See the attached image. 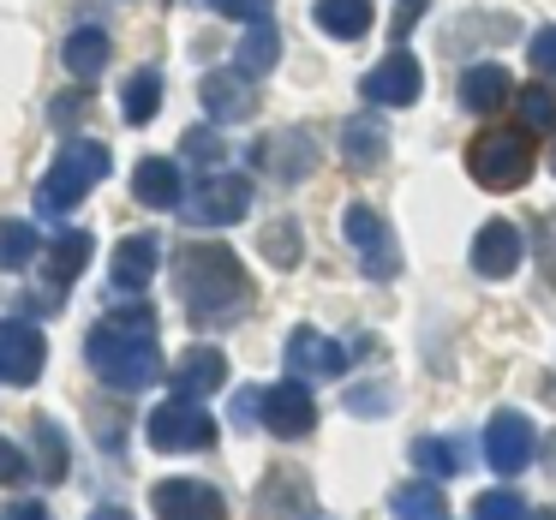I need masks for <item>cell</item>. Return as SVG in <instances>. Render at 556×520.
Masks as SVG:
<instances>
[{
    "label": "cell",
    "mask_w": 556,
    "mask_h": 520,
    "mask_svg": "<svg viewBox=\"0 0 556 520\" xmlns=\"http://www.w3.org/2000/svg\"><path fill=\"white\" fill-rule=\"evenodd\" d=\"M532 448H539V431H532V419H527V413L503 407L491 424H484V460H491V467L503 472V479H515V472H527Z\"/></svg>",
    "instance_id": "cell-7"
},
{
    "label": "cell",
    "mask_w": 556,
    "mask_h": 520,
    "mask_svg": "<svg viewBox=\"0 0 556 520\" xmlns=\"http://www.w3.org/2000/svg\"><path fill=\"white\" fill-rule=\"evenodd\" d=\"M472 269H479L484 281H503L520 269V233L508 228V221H484L479 240H472Z\"/></svg>",
    "instance_id": "cell-17"
},
{
    "label": "cell",
    "mask_w": 556,
    "mask_h": 520,
    "mask_svg": "<svg viewBox=\"0 0 556 520\" xmlns=\"http://www.w3.org/2000/svg\"><path fill=\"white\" fill-rule=\"evenodd\" d=\"M156 264H162V240H156V233H126V240L114 245V257H109V281L121 293H144L150 276H156Z\"/></svg>",
    "instance_id": "cell-14"
},
{
    "label": "cell",
    "mask_w": 556,
    "mask_h": 520,
    "mask_svg": "<svg viewBox=\"0 0 556 520\" xmlns=\"http://www.w3.org/2000/svg\"><path fill=\"white\" fill-rule=\"evenodd\" d=\"M413 25H419V0H401V13H395V37H407Z\"/></svg>",
    "instance_id": "cell-39"
},
{
    "label": "cell",
    "mask_w": 556,
    "mask_h": 520,
    "mask_svg": "<svg viewBox=\"0 0 556 520\" xmlns=\"http://www.w3.org/2000/svg\"><path fill=\"white\" fill-rule=\"evenodd\" d=\"M472 520H527V503L515 491H484L472 503Z\"/></svg>",
    "instance_id": "cell-33"
},
{
    "label": "cell",
    "mask_w": 556,
    "mask_h": 520,
    "mask_svg": "<svg viewBox=\"0 0 556 520\" xmlns=\"http://www.w3.org/2000/svg\"><path fill=\"white\" fill-rule=\"evenodd\" d=\"M144 436H150V448H162V455H192V448H210L216 443V419H210L198 401H162L156 413H150V424H144Z\"/></svg>",
    "instance_id": "cell-5"
},
{
    "label": "cell",
    "mask_w": 556,
    "mask_h": 520,
    "mask_svg": "<svg viewBox=\"0 0 556 520\" xmlns=\"http://www.w3.org/2000/svg\"><path fill=\"white\" fill-rule=\"evenodd\" d=\"M90 233H61V240L49 245V288L37 293V305H49V312H61V300H66V288H73V276L90 264Z\"/></svg>",
    "instance_id": "cell-16"
},
{
    "label": "cell",
    "mask_w": 556,
    "mask_h": 520,
    "mask_svg": "<svg viewBox=\"0 0 556 520\" xmlns=\"http://www.w3.org/2000/svg\"><path fill=\"white\" fill-rule=\"evenodd\" d=\"M109 144H97V138H73V144L54 156V168L42 174L37 186V210L42 216H66L73 204H85L90 192H97L102 180H109Z\"/></svg>",
    "instance_id": "cell-3"
},
{
    "label": "cell",
    "mask_w": 556,
    "mask_h": 520,
    "mask_svg": "<svg viewBox=\"0 0 556 520\" xmlns=\"http://www.w3.org/2000/svg\"><path fill=\"white\" fill-rule=\"evenodd\" d=\"M257 162H264L276 180H305V174L317 168V150H312V138H305V132H276V138L257 144Z\"/></svg>",
    "instance_id": "cell-20"
},
{
    "label": "cell",
    "mask_w": 556,
    "mask_h": 520,
    "mask_svg": "<svg viewBox=\"0 0 556 520\" xmlns=\"http://www.w3.org/2000/svg\"><path fill=\"white\" fill-rule=\"evenodd\" d=\"M198 102H204V114L216 126H240V121L257 114V90H252V78H240V66H228V73H204Z\"/></svg>",
    "instance_id": "cell-12"
},
{
    "label": "cell",
    "mask_w": 556,
    "mask_h": 520,
    "mask_svg": "<svg viewBox=\"0 0 556 520\" xmlns=\"http://www.w3.org/2000/svg\"><path fill=\"white\" fill-rule=\"evenodd\" d=\"M222 383H228V359H222L216 347H192L174 365V395L180 401H204V395H216Z\"/></svg>",
    "instance_id": "cell-18"
},
{
    "label": "cell",
    "mask_w": 556,
    "mask_h": 520,
    "mask_svg": "<svg viewBox=\"0 0 556 520\" xmlns=\"http://www.w3.org/2000/svg\"><path fill=\"white\" fill-rule=\"evenodd\" d=\"M252 210V180L245 174H210L204 186H192L186 198V228H228Z\"/></svg>",
    "instance_id": "cell-6"
},
{
    "label": "cell",
    "mask_w": 556,
    "mask_h": 520,
    "mask_svg": "<svg viewBox=\"0 0 556 520\" xmlns=\"http://www.w3.org/2000/svg\"><path fill=\"white\" fill-rule=\"evenodd\" d=\"M90 520H132V515H126V508H97Z\"/></svg>",
    "instance_id": "cell-41"
},
{
    "label": "cell",
    "mask_w": 556,
    "mask_h": 520,
    "mask_svg": "<svg viewBox=\"0 0 556 520\" xmlns=\"http://www.w3.org/2000/svg\"><path fill=\"white\" fill-rule=\"evenodd\" d=\"M30 436H37V467H42V479L61 484V479H66V436H61V424L37 419V424H30Z\"/></svg>",
    "instance_id": "cell-28"
},
{
    "label": "cell",
    "mask_w": 556,
    "mask_h": 520,
    "mask_svg": "<svg viewBox=\"0 0 556 520\" xmlns=\"http://www.w3.org/2000/svg\"><path fill=\"white\" fill-rule=\"evenodd\" d=\"M551 174H556V156H551Z\"/></svg>",
    "instance_id": "cell-42"
},
{
    "label": "cell",
    "mask_w": 556,
    "mask_h": 520,
    "mask_svg": "<svg viewBox=\"0 0 556 520\" xmlns=\"http://www.w3.org/2000/svg\"><path fill=\"white\" fill-rule=\"evenodd\" d=\"M78 114H85V97H78V90H66V97H54V126H73Z\"/></svg>",
    "instance_id": "cell-37"
},
{
    "label": "cell",
    "mask_w": 556,
    "mask_h": 520,
    "mask_svg": "<svg viewBox=\"0 0 556 520\" xmlns=\"http://www.w3.org/2000/svg\"><path fill=\"white\" fill-rule=\"evenodd\" d=\"M264 424H269L276 436H312V424H317L312 389H305L300 377H288V383L264 389Z\"/></svg>",
    "instance_id": "cell-13"
},
{
    "label": "cell",
    "mask_w": 556,
    "mask_h": 520,
    "mask_svg": "<svg viewBox=\"0 0 556 520\" xmlns=\"http://www.w3.org/2000/svg\"><path fill=\"white\" fill-rule=\"evenodd\" d=\"M300 252H305V245H300V228H293V221H269V228H264V257L276 269H293V264H300Z\"/></svg>",
    "instance_id": "cell-30"
},
{
    "label": "cell",
    "mask_w": 556,
    "mask_h": 520,
    "mask_svg": "<svg viewBox=\"0 0 556 520\" xmlns=\"http://www.w3.org/2000/svg\"><path fill=\"white\" fill-rule=\"evenodd\" d=\"M90 365H97V377L109 389H150L162 377V347H156V312L150 305H121V312H109L97 329H90L85 341Z\"/></svg>",
    "instance_id": "cell-1"
},
{
    "label": "cell",
    "mask_w": 556,
    "mask_h": 520,
    "mask_svg": "<svg viewBox=\"0 0 556 520\" xmlns=\"http://www.w3.org/2000/svg\"><path fill=\"white\" fill-rule=\"evenodd\" d=\"M0 467H7V479H13V484H18V479H25V472H30V467H25V455H18V448H13V443L0 448Z\"/></svg>",
    "instance_id": "cell-38"
},
{
    "label": "cell",
    "mask_w": 556,
    "mask_h": 520,
    "mask_svg": "<svg viewBox=\"0 0 556 520\" xmlns=\"http://www.w3.org/2000/svg\"><path fill=\"white\" fill-rule=\"evenodd\" d=\"M467 174L484 192H515L532 180V132H479L467 144Z\"/></svg>",
    "instance_id": "cell-4"
},
{
    "label": "cell",
    "mask_w": 556,
    "mask_h": 520,
    "mask_svg": "<svg viewBox=\"0 0 556 520\" xmlns=\"http://www.w3.org/2000/svg\"><path fill=\"white\" fill-rule=\"evenodd\" d=\"M532 66L556 78V30H539V37H532Z\"/></svg>",
    "instance_id": "cell-36"
},
{
    "label": "cell",
    "mask_w": 556,
    "mask_h": 520,
    "mask_svg": "<svg viewBox=\"0 0 556 520\" xmlns=\"http://www.w3.org/2000/svg\"><path fill=\"white\" fill-rule=\"evenodd\" d=\"M126 126H150L162 114V78L156 73H132L126 78Z\"/></svg>",
    "instance_id": "cell-26"
},
{
    "label": "cell",
    "mask_w": 556,
    "mask_h": 520,
    "mask_svg": "<svg viewBox=\"0 0 556 520\" xmlns=\"http://www.w3.org/2000/svg\"><path fill=\"white\" fill-rule=\"evenodd\" d=\"M341 150H348V162H353L359 174H371L377 162H383L389 138H383V126H377L371 114H365V121H348V126H341Z\"/></svg>",
    "instance_id": "cell-24"
},
{
    "label": "cell",
    "mask_w": 556,
    "mask_h": 520,
    "mask_svg": "<svg viewBox=\"0 0 556 520\" xmlns=\"http://www.w3.org/2000/svg\"><path fill=\"white\" fill-rule=\"evenodd\" d=\"M132 192H138V204H150V210H174L186 198L180 192V168H174L168 156H144V162H138Z\"/></svg>",
    "instance_id": "cell-21"
},
{
    "label": "cell",
    "mask_w": 556,
    "mask_h": 520,
    "mask_svg": "<svg viewBox=\"0 0 556 520\" xmlns=\"http://www.w3.org/2000/svg\"><path fill=\"white\" fill-rule=\"evenodd\" d=\"M288 371L293 377H341L348 371V347L329 341V335H317L312 324H300L288 335Z\"/></svg>",
    "instance_id": "cell-15"
},
{
    "label": "cell",
    "mask_w": 556,
    "mask_h": 520,
    "mask_svg": "<svg viewBox=\"0 0 556 520\" xmlns=\"http://www.w3.org/2000/svg\"><path fill=\"white\" fill-rule=\"evenodd\" d=\"M341 228H348V245H353V252H359V269H365V276H371V281H389V276H395V269H401L395 233H389V228H383V221H377V216H371V210H365V204H353Z\"/></svg>",
    "instance_id": "cell-8"
},
{
    "label": "cell",
    "mask_w": 556,
    "mask_h": 520,
    "mask_svg": "<svg viewBox=\"0 0 556 520\" xmlns=\"http://www.w3.org/2000/svg\"><path fill=\"white\" fill-rule=\"evenodd\" d=\"M109 37L102 30H73L66 37V49H61V61H66V73L73 78H102V66H109Z\"/></svg>",
    "instance_id": "cell-25"
},
{
    "label": "cell",
    "mask_w": 556,
    "mask_h": 520,
    "mask_svg": "<svg viewBox=\"0 0 556 520\" xmlns=\"http://www.w3.org/2000/svg\"><path fill=\"white\" fill-rule=\"evenodd\" d=\"M30 257H37V228H30V221H7V228H0V264L25 269Z\"/></svg>",
    "instance_id": "cell-29"
},
{
    "label": "cell",
    "mask_w": 556,
    "mask_h": 520,
    "mask_svg": "<svg viewBox=\"0 0 556 520\" xmlns=\"http://www.w3.org/2000/svg\"><path fill=\"white\" fill-rule=\"evenodd\" d=\"M460 448L448 443V436H419V443H413V467L425 472V479H448V472H460Z\"/></svg>",
    "instance_id": "cell-27"
},
{
    "label": "cell",
    "mask_w": 556,
    "mask_h": 520,
    "mask_svg": "<svg viewBox=\"0 0 556 520\" xmlns=\"http://www.w3.org/2000/svg\"><path fill=\"white\" fill-rule=\"evenodd\" d=\"M174 281H180V300L198 324H228L252 300V276L240 269V257L228 245H180Z\"/></svg>",
    "instance_id": "cell-2"
},
{
    "label": "cell",
    "mask_w": 556,
    "mask_h": 520,
    "mask_svg": "<svg viewBox=\"0 0 556 520\" xmlns=\"http://www.w3.org/2000/svg\"><path fill=\"white\" fill-rule=\"evenodd\" d=\"M419 85H425L419 61H413L407 49H395V54H383V66H371V73L359 78V97L383 102V109H407V102H419Z\"/></svg>",
    "instance_id": "cell-11"
},
{
    "label": "cell",
    "mask_w": 556,
    "mask_h": 520,
    "mask_svg": "<svg viewBox=\"0 0 556 520\" xmlns=\"http://www.w3.org/2000/svg\"><path fill=\"white\" fill-rule=\"evenodd\" d=\"M455 97H460V109H472V114H491V109H503V102L515 97V78H508L496 61H484V66H467V73H460Z\"/></svg>",
    "instance_id": "cell-19"
},
{
    "label": "cell",
    "mask_w": 556,
    "mask_h": 520,
    "mask_svg": "<svg viewBox=\"0 0 556 520\" xmlns=\"http://www.w3.org/2000/svg\"><path fill=\"white\" fill-rule=\"evenodd\" d=\"M389 515L395 520H448V503H443V491H437V479H419V484H401V491L389 496Z\"/></svg>",
    "instance_id": "cell-23"
},
{
    "label": "cell",
    "mask_w": 556,
    "mask_h": 520,
    "mask_svg": "<svg viewBox=\"0 0 556 520\" xmlns=\"http://www.w3.org/2000/svg\"><path fill=\"white\" fill-rule=\"evenodd\" d=\"M180 150H186V156H198V162H216V156H222V150H216V132H210V126L186 132V138H180Z\"/></svg>",
    "instance_id": "cell-35"
},
{
    "label": "cell",
    "mask_w": 556,
    "mask_h": 520,
    "mask_svg": "<svg viewBox=\"0 0 556 520\" xmlns=\"http://www.w3.org/2000/svg\"><path fill=\"white\" fill-rule=\"evenodd\" d=\"M204 7H210V13H222V18H245V25H264L276 0H204Z\"/></svg>",
    "instance_id": "cell-34"
},
{
    "label": "cell",
    "mask_w": 556,
    "mask_h": 520,
    "mask_svg": "<svg viewBox=\"0 0 556 520\" xmlns=\"http://www.w3.org/2000/svg\"><path fill=\"white\" fill-rule=\"evenodd\" d=\"M276 25H252V37H245V49H240V61H245V78H257V73H269V66H276Z\"/></svg>",
    "instance_id": "cell-31"
},
{
    "label": "cell",
    "mask_w": 556,
    "mask_h": 520,
    "mask_svg": "<svg viewBox=\"0 0 556 520\" xmlns=\"http://www.w3.org/2000/svg\"><path fill=\"white\" fill-rule=\"evenodd\" d=\"M520 121H527V132H551L556 126V90H544V85L520 90Z\"/></svg>",
    "instance_id": "cell-32"
},
{
    "label": "cell",
    "mask_w": 556,
    "mask_h": 520,
    "mask_svg": "<svg viewBox=\"0 0 556 520\" xmlns=\"http://www.w3.org/2000/svg\"><path fill=\"white\" fill-rule=\"evenodd\" d=\"M42 359H49L42 329L25 324V317H7V324H0V377H7L13 389H25V383H37Z\"/></svg>",
    "instance_id": "cell-10"
},
{
    "label": "cell",
    "mask_w": 556,
    "mask_h": 520,
    "mask_svg": "<svg viewBox=\"0 0 556 520\" xmlns=\"http://www.w3.org/2000/svg\"><path fill=\"white\" fill-rule=\"evenodd\" d=\"M7 520H49V508H42V503H13V515H7Z\"/></svg>",
    "instance_id": "cell-40"
},
{
    "label": "cell",
    "mask_w": 556,
    "mask_h": 520,
    "mask_svg": "<svg viewBox=\"0 0 556 520\" xmlns=\"http://www.w3.org/2000/svg\"><path fill=\"white\" fill-rule=\"evenodd\" d=\"M312 18H317V30H324V37L353 42V37H365V30H371L377 13H371V0H317Z\"/></svg>",
    "instance_id": "cell-22"
},
{
    "label": "cell",
    "mask_w": 556,
    "mask_h": 520,
    "mask_svg": "<svg viewBox=\"0 0 556 520\" xmlns=\"http://www.w3.org/2000/svg\"><path fill=\"white\" fill-rule=\"evenodd\" d=\"M150 508H156V520H228L222 491L216 484H198V479H162L150 491Z\"/></svg>",
    "instance_id": "cell-9"
}]
</instances>
